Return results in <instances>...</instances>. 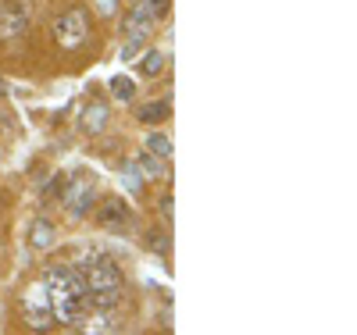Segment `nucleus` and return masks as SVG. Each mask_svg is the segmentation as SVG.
Segmentation results:
<instances>
[{
    "label": "nucleus",
    "instance_id": "obj_1",
    "mask_svg": "<svg viewBox=\"0 0 357 335\" xmlns=\"http://www.w3.org/2000/svg\"><path fill=\"white\" fill-rule=\"evenodd\" d=\"M54 36H57V43L68 47V50H75L79 43H86V36H89V11L86 8L65 11L61 18L54 22Z\"/></svg>",
    "mask_w": 357,
    "mask_h": 335
},
{
    "label": "nucleus",
    "instance_id": "obj_2",
    "mask_svg": "<svg viewBox=\"0 0 357 335\" xmlns=\"http://www.w3.org/2000/svg\"><path fill=\"white\" fill-rule=\"evenodd\" d=\"M29 22H33V8H29V0H4L0 4V33H4L8 40L22 36Z\"/></svg>",
    "mask_w": 357,
    "mask_h": 335
},
{
    "label": "nucleus",
    "instance_id": "obj_3",
    "mask_svg": "<svg viewBox=\"0 0 357 335\" xmlns=\"http://www.w3.org/2000/svg\"><path fill=\"white\" fill-rule=\"evenodd\" d=\"M82 275H86L89 293H97V289H122V267H118L114 260H107V257L93 260L89 271H82Z\"/></svg>",
    "mask_w": 357,
    "mask_h": 335
},
{
    "label": "nucleus",
    "instance_id": "obj_4",
    "mask_svg": "<svg viewBox=\"0 0 357 335\" xmlns=\"http://www.w3.org/2000/svg\"><path fill=\"white\" fill-rule=\"evenodd\" d=\"M151 33H154V15H151V8H132L129 18H126V40H129V50L139 47Z\"/></svg>",
    "mask_w": 357,
    "mask_h": 335
},
{
    "label": "nucleus",
    "instance_id": "obj_5",
    "mask_svg": "<svg viewBox=\"0 0 357 335\" xmlns=\"http://www.w3.org/2000/svg\"><path fill=\"white\" fill-rule=\"evenodd\" d=\"M61 196L68 200L72 215H75V218H82L86 210H89V203H93V182H89V178L82 182V178H79V182H72V186H65V193H61Z\"/></svg>",
    "mask_w": 357,
    "mask_h": 335
},
{
    "label": "nucleus",
    "instance_id": "obj_6",
    "mask_svg": "<svg viewBox=\"0 0 357 335\" xmlns=\"http://www.w3.org/2000/svg\"><path fill=\"white\" fill-rule=\"evenodd\" d=\"M107 118H111L107 104H86V111L79 114V129H82L86 136H100L104 125H107Z\"/></svg>",
    "mask_w": 357,
    "mask_h": 335
},
{
    "label": "nucleus",
    "instance_id": "obj_7",
    "mask_svg": "<svg viewBox=\"0 0 357 335\" xmlns=\"http://www.w3.org/2000/svg\"><path fill=\"white\" fill-rule=\"evenodd\" d=\"M97 221H100L104 228H122V225L129 221V207H126V200H104Z\"/></svg>",
    "mask_w": 357,
    "mask_h": 335
},
{
    "label": "nucleus",
    "instance_id": "obj_8",
    "mask_svg": "<svg viewBox=\"0 0 357 335\" xmlns=\"http://www.w3.org/2000/svg\"><path fill=\"white\" fill-rule=\"evenodd\" d=\"M54 239H57V228L47 218H36L33 225H29V247L33 250H50Z\"/></svg>",
    "mask_w": 357,
    "mask_h": 335
},
{
    "label": "nucleus",
    "instance_id": "obj_9",
    "mask_svg": "<svg viewBox=\"0 0 357 335\" xmlns=\"http://www.w3.org/2000/svg\"><path fill=\"white\" fill-rule=\"evenodd\" d=\"M168 114H172V104H165V100L139 107V121H143V125H158V121H165Z\"/></svg>",
    "mask_w": 357,
    "mask_h": 335
},
{
    "label": "nucleus",
    "instance_id": "obj_10",
    "mask_svg": "<svg viewBox=\"0 0 357 335\" xmlns=\"http://www.w3.org/2000/svg\"><path fill=\"white\" fill-rule=\"evenodd\" d=\"M146 150L158 157V161H168L172 157V139L165 132H151V139H146Z\"/></svg>",
    "mask_w": 357,
    "mask_h": 335
},
{
    "label": "nucleus",
    "instance_id": "obj_11",
    "mask_svg": "<svg viewBox=\"0 0 357 335\" xmlns=\"http://www.w3.org/2000/svg\"><path fill=\"white\" fill-rule=\"evenodd\" d=\"M111 93H114L118 100H132V97H136V86H132L129 75H114V79H111Z\"/></svg>",
    "mask_w": 357,
    "mask_h": 335
},
{
    "label": "nucleus",
    "instance_id": "obj_12",
    "mask_svg": "<svg viewBox=\"0 0 357 335\" xmlns=\"http://www.w3.org/2000/svg\"><path fill=\"white\" fill-rule=\"evenodd\" d=\"M161 68H165V57H161L158 50H146L143 61H139V72H143V75H161Z\"/></svg>",
    "mask_w": 357,
    "mask_h": 335
},
{
    "label": "nucleus",
    "instance_id": "obj_13",
    "mask_svg": "<svg viewBox=\"0 0 357 335\" xmlns=\"http://www.w3.org/2000/svg\"><path fill=\"white\" fill-rule=\"evenodd\" d=\"M136 164H139V171L154 175V178H161V175H165V168L158 164V157H154V154H139V161H136Z\"/></svg>",
    "mask_w": 357,
    "mask_h": 335
},
{
    "label": "nucleus",
    "instance_id": "obj_14",
    "mask_svg": "<svg viewBox=\"0 0 357 335\" xmlns=\"http://www.w3.org/2000/svg\"><path fill=\"white\" fill-rule=\"evenodd\" d=\"M65 186H68V178H65V175H54V178H50V186L43 189V200H54V196H61V193H65Z\"/></svg>",
    "mask_w": 357,
    "mask_h": 335
},
{
    "label": "nucleus",
    "instance_id": "obj_15",
    "mask_svg": "<svg viewBox=\"0 0 357 335\" xmlns=\"http://www.w3.org/2000/svg\"><path fill=\"white\" fill-rule=\"evenodd\" d=\"M146 247L165 257V254H168V239H165V232H151V235H146Z\"/></svg>",
    "mask_w": 357,
    "mask_h": 335
},
{
    "label": "nucleus",
    "instance_id": "obj_16",
    "mask_svg": "<svg viewBox=\"0 0 357 335\" xmlns=\"http://www.w3.org/2000/svg\"><path fill=\"white\" fill-rule=\"evenodd\" d=\"M146 8H151V15H154V18H161V15H168L172 0H146Z\"/></svg>",
    "mask_w": 357,
    "mask_h": 335
},
{
    "label": "nucleus",
    "instance_id": "obj_17",
    "mask_svg": "<svg viewBox=\"0 0 357 335\" xmlns=\"http://www.w3.org/2000/svg\"><path fill=\"white\" fill-rule=\"evenodd\" d=\"M114 8H118V0H97V11L100 15H114Z\"/></svg>",
    "mask_w": 357,
    "mask_h": 335
},
{
    "label": "nucleus",
    "instance_id": "obj_18",
    "mask_svg": "<svg viewBox=\"0 0 357 335\" xmlns=\"http://www.w3.org/2000/svg\"><path fill=\"white\" fill-rule=\"evenodd\" d=\"M158 207H161V215H165V218H172V210H175L172 196H161V203H158Z\"/></svg>",
    "mask_w": 357,
    "mask_h": 335
},
{
    "label": "nucleus",
    "instance_id": "obj_19",
    "mask_svg": "<svg viewBox=\"0 0 357 335\" xmlns=\"http://www.w3.org/2000/svg\"><path fill=\"white\" fill-rule=\"evenodd\" d=\"M4 97H8V82H4V79H0V100H4Z\"/></svg>",
    "mask_w": 357,
    "mask_h": 335
}]
</instances>
